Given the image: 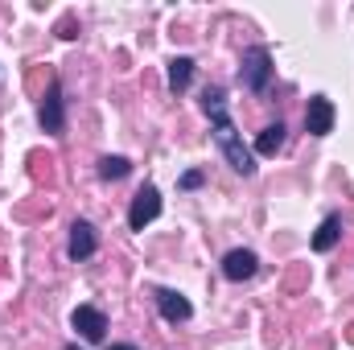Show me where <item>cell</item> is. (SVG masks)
<instances>
[{
  "label": "cell",
  "mask_w": 354,
  "mask_h": 350,
  "mask_svg": "<svg viewBox=\"0 0 354 350\" xmlns=\"http://www.w3.org/2000/svg\"><path fill=\"white\" fill-rule=\"evenodd\" d=\"M202 111L214 120V140H218L227 165H231L235 174L252 177L256 174V157H252V149L243 145V136L235 132V124H231V116H227V99H223V91L218 87H210L206 95H202Z\"/></svg>",
  "instance_id": "1"
},
{
  "label": "cell",
  "mask_w": 354,
  "mask_h": 350,
  "mask_svg": "<svg viewBox=\"0 0 354 350\" xmlns=\"http://www.w3.org/2000/svg\"><path fill=\"white\" fill-rule=\"evenodd\" d=\"M239 79H243L248 91H264L268 87V79H272V54H268V46H252V50L243 54Z\"/></svg>",
  "instance_id": "2"
},
{
  "label": "cell",
  "mask_w": 354,
  "mask_h": 350,
  "mask_svg": "<svg viewBox=\"0 0 354 350\" xmlns=\"http://www.w3.org/2000/svg\"><path fill=\"white\" fill-rule=\"evenodd\" d=\"M161 214V194H157V185H145L136 198H132V210H128V227L132 231H145L153 219Z\"/></svg>",
  "instance_id": "3"
},
{
  "label": "cell",
  "mask_w": 354,
  "mask_h": 350,
  "mask_svg": "<svg viewBox=\"0 0 354 350\" xmlns=\"http://www.w3.org/2000/svg\"><path fill=\"white\" fill-rule=\"evenodd\" d=\"M334 120H338L334 103H330L326 95H313L309 107H305V128H309V136H330V132H334Z\"/></svg>",
  "instance_id": "4"
},
{
  "label": "cell",
  "mask_w": 354,
  "mask_h": 350,
  "mask_svg": "<svg viewBox=\"0 0 354 350\" xmlns=\"http://www.w3.org/2000/svg\"><path fill=\"white\" fill-rule=\"evenodd\" d=\"M71 326H75L87 342H103V334H107V317H103V309H95V305H79V309L71 313Z\"/></svg>",
  "instance_id": "5"
},
{
  "label": "cell",
  "mask_w": 354,
  "mask_h": 350,
  "mask_svg": "<svg viewBox=\"0 0 354 350\" xmlns=\"http://www.w3.org/2000/svg\"><path fill=\"white\" fill-rule=\"evenodd\" d=\"M41 128L54 132V136H62V128H66V107H62V87L58 83L50 87L46 103H41Z\"/></svg>",
  "instance_id": "6"
},
{
  "label": "cell",
  "mask_w": 354,
  "mask_h": 350,
  "mask_svg": "<svg viewBox=\"0 0 354 350\" xmlns=\"http://www.w3.org/2000/svg\"><path fill=\"white\" fill-rule=\"evenodd\" d=\"M256 268H260L256 252L235 248V252H227V260H223V276H227V280H252V276H256Z\"/></svg>",
  "instance_id": "7"
},
{
  "label": "cell",
  "mask_w": 354,
  "mask_h": 350,
  "mask_svg": "<svg viewBox=\"0 0 354 350\" xmlns=\"http://www.w3.org/2000/svg\"><path fill=\"white\" fill-rule=\"evenodd\" d=\"M95 248H99V235H95V227L79 219V223L71 227V243H66L71 260H87V256H95Z\"/></svg>",
  "instance_id": "8"
},
{
  "label": "cell",
  "mask_w": 354,
  "mask_h": 350,
  "mask_svg": "<svg viewBox=\"0 0 354 350\" xmlns=\"http://www.w3.org/2000/svg\"><path fill=\"white\" fill-rule=\"evenodd\" d=\"M157 309H161L165 322H189V317H194V305H189L181 293H174V288H161V293H157Z\"/></svg>",
  "instance_id": "9"
},
{
  "label": "cell",
  "mask_w": 354,
  "mask_h": 350,
  "mask_svg": "<svg viewBox=\"0 0 354 350\" xmlns=\"http://www.w3.org/2000/svg\"><path fill=\"white\" fill-rule=\"evenodd\" d=\"M338 239H342V219H338V214H326V223H322L317 235H313V252H330Z\"/></svg>",
  "instance_id": "10"
},
{
  "label": "cell",
  "mask_w": 354,
  "mask_h": 350,
  "mask_svg": "<svg viewBox=\"0 0 354 350\" xmlns=\"http://www.w3.org/2000/svg\"><path fill=\"white\" fill-rule=\"evenodd\" d=\"M280 145H284V124H268L264 132L256 136V153H260V157H276Z\"/></svg>",
  "instance_id": "11"
},
{
  "label": "cell",
  "mask_w": 354,
  "mask_h": 350,
  "mask_svg": "<svg viewBox=\"0 0 354 350\" xmlns=\"http://www.w3.org/2000/svg\"><path fill=\"white\" fill-rule=\"evenodd\" d=\"M189 83H194V58H174L169 62V87L181 95Z\"/></svg>",
  "instance_id": "12"
},
{
  "label": "cell",
  "mask_w": 354,
  "mask_h": 350,
  "mask_svg": "<svg viewBox=\"0 0 354 350\" xmlns=\"http://www.w3.org/2000/svg\"><path fill=\"white\" fill-rule=\"evenodd\" d=\"M132 174V161L128 157H103L99 161V177L103 181H120V177H128Z\"/></svg>",
  "instance_id": "13"
},
{
  "label": "cell",
  "mask_w": 354,
  "mask_h": 350,
  "mask_svg": "<svg viewBox=\"0 0 354 350\" xmlns=\"http://www.w3.org/2000/svg\"><path fill=\"white\" fill-rule=\"evenodd\" d=\"M206 177H202V169H189V174H181V190H198Z\"/></svg>",
  "instance_id": "14"
},
{
  "label": "cell",
  "mask_w": 354,
  "mask_h": 350,
  "mask_svg": "<svg viewBox=\"0 0 354 350\" xmlns=\"http://www.w3.org/2000/svg\"><path fill=\"white\" fill-rule=\"evenodd\" d=\"M107 350H136V347H132V342H111Z\"/></svg>",
  "instance_id": "15"
}]
</instances>
